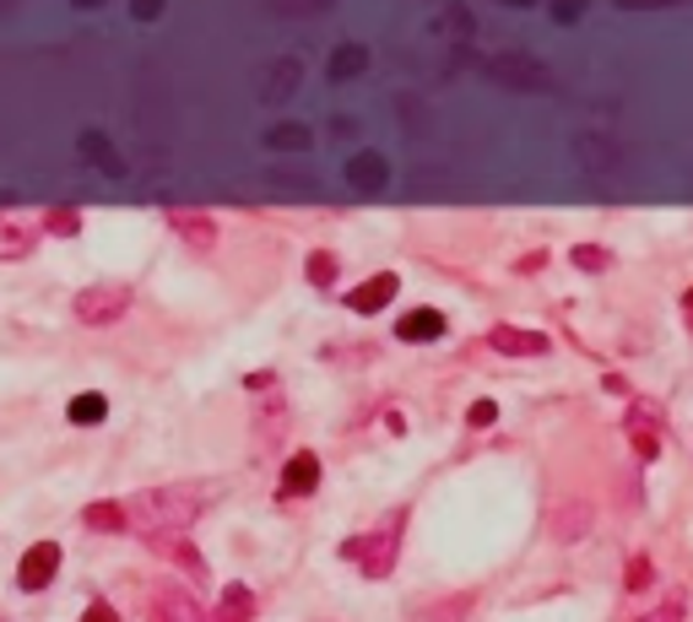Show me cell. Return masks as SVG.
Wrapping results in <instances>:
<instances>
[{
  "mask_svg": "<svg viewBox=\"0 0 693 622\" xmlns=\"http://www.w3.org/2000/svg\"><path fill=\"white\" fill-rule=\"evenodd\" d=\"M201 514V493L195 488H152V493H136L126 503V525H136L141 536H180L190 520Z\"/></svg>",
  "mask_w": 693,
  "mask_h": 622,
  "instance_id": "obj_1",
  "label": "cell"
},
{
  "mask_svg": "<svg viewBox=\"0 0 693 622\" xmlns=\"http://www.w3.org/2000/svg\"><path fill=\"white\" fill-rule=\"evenodd\" d=\"M488 76H494L499 87H515V92H553V76H548V65L531 61V55H515V50L494 55V61H488Z\"/></svg>",
  "mask_w": 693,
  "mask_h": 622,
  "instance_id": "obj_2",
  "label": "cell"
},
{
  "mask_svg": "<svg viewBox=\"0 0 693 622\" xmlns=\"http://www.w3.org/2000/svg\"><path fill=\"white\" fill-rule=\"evenodd\" d=\"M342 558H353L369 579H385L396 568V531H375V536H358L342 547Z\"/></svg>",
  "mask_w": 693,
  "mask_h": 622,
  "instance_id": "obj_3",
  "label": "cell"
},
{
  "mask_svg": "<svg viewBox=\"0 0 693 622\" xmlns=\"http://www.w3.org/2000/svg\"><path fill=\"white\" fill-rule=\"evenodd\" d=\"M147 622H206V612L195 607V596L180 585H158L147 601Z\"/></svg>",
  "mask_w": 693,
  "mask_h": 622,
  "instance_id": "obj_4",
  "label": "cell"
},
{
  "mask_svg": "<svg viewBox=\"0 0 693 622\" xmlns=\"http://www.w3.org/2000/svg\"><path fill=\"white\" fill-rule=\"evenodd\" d=\"M61 574V547L55 542H39V547H28L22 563H17V585L33 596V590H50V579Z\"/></svg>",
  "mask_w": 693,
  "mask_h": 622,
  "instance_id": "obj_5",
  "label": "cell"
},
{
  "mask_svg": "<svg viewBox=\"0 0 693 622\" xmlns=\"http://www.w3.org/2000/svg\"><path fill=\"white\" fill-rule=\"evenodd\" d=\"M130 304L126 287H87L82 298H76V319H87V325H109V319H120Z\"/></svg>",
  "mask_w": 693,
  "mask_h": 622,
  "instance_id": "obj_6",
  "label": "cell"
},
{
  "mask_svg": "<svg viewBox=\"0 0 693 622\" xmlns=\"http://www.w3.org/2000/svg\"><path fill=\"white\" fill-rule=\"evenodd\" d=\"M488 341H494V352H505V358H542V352H548V336H542V330H520V325H494Z\"/></svg>",
  "mask_w": 693,
  "mask_h": 622,
  "instance_id": "obj_7",
  "label": "cell"
},
{
  "mask_svg": "<svg viewBox=\"0 0 693 622\" xmlns=\"http://www.w3.org/2000/svg\"><path fill=\"white\" fill-rule=\"evenodd\" d=\"M347 185L364 189V195L385 189L390 185V157H379V152H358V157H347Z\"/></svg>",
  "mask_w": 693,
  "mask_h": 622,
  "instance_id": "obj_8",
  "label": "cell"
},
{
  "mask_svg": "<svg viewBox=\"0 0 693 622\" xmlns=\"http://www.w3.org/2000/svg\"><path fill=\"white\" fill-rule=\"evenodd\" d=\"M299 81H304V65L293 61V55H288V61H277V65H271V76L260 81V103H288Z\"/></svg>",
  "mask_w": 693,
  "mask_h": 622,
  "instance_id": "obj_9",
  "label": "cell"
},
{
  "mask_svg": "<svg viewBox=\"0 0 693 622\" xmlns=\"http://www.w3.org/2000/svg\"><path fill=\"white\" fill-rule=\"evenodd\" d=\"M396 287H401V282H396V271H379V276H369V282H364L347 304H353V314H379L390 298H396Z\"/></svg>",
  "mask_w": 693,
  "mask_h": 622,
  "instance_id": "obj_10",
  "label": "cell"
},
{
  "mask_svg": "<svg viewBox=\"0 0 693 622\" xmlns=\"http://www.w3.org/2000/svg\"><path fill=\"white\" fill-rule=\"evenodd\" d=\"M396 336H401V341H412V347H423V341H440V336H444V314H440V309H412V314H401Z\"/></svg>",
  "mask_w": 693,
  "mask_h": 622,
  "instance_id": "obj_11",
  "label": "cell"
},
{
  "mask_svg": "<svg viewBox=\"0 0 693 622\" xmlns=\"http://www.w3.org/2000/svg\"><path fill=\"white\" fill-rule=\"evenodd\" d=\"M315 488H320V460L304 449V455H293V460H288V471H282V498L315 493Z\"/></svg>",
  "mask_w": 693,
  "mask_h": 622,
  "instance_id": "obj_12",
  "label": "cell"
},
{
  "mask_svg": "<svg viewBox=\"0 0 693 622\" xmlns=\"http://www.w3.org/2000/svg\"><path fill=\"white\" fill-rule=\"evenodd\" d=\"M574 152H580V157H585V168H596V174L624 163V146H618V141H602V135H580V141H574Z\"/></svg>",
  "mask_w": 693,
  "mask_h": 622,
  "instance_id": "obj_13",
  "label": "cell"
},
{
  "mask_svg": "<svg viewBox=\"0 0 693 622\" xmlns=\"http://www.w3.org/2000/svg\"><path fill=\"white\" fill-rule=\"evenodd\" d=\"M33 249V228L22 222V217H6L0 211V260H22Z\"/></svg>",
  "mask_w": 693,
  "mask_h": 622,
  "instance_id": "obj_14",
  "label": "cell"
},
{
  "mask_svg": "<svg viewBox=\"0 0 693 622\" xmlns=\"http://www.w3.org/2000/svg\"><path fill=\"white\" fill-rule=\"evenodd\" d=\"M266 146H271V152H310L315 135H310V124H271V130H266Z\"/></svg>",
  "mask_w": 693,
  "mask_h": 622,
  "instance_id": "obj_15",
  "label": "cell"
},
{
  "mask_svg": "<svg viewBox=\"0 0 693 622\" xmlns=\"http://www.w3.org/2000/svg\"><path fill=\"white\" fill-rule=\"evenodd\" d=\"M82 157H87L93 168H104V174H126L120 152H115V146H109V141H104L98 130H87V135H82Z\"/></svg>",
  "mask_w": 693,
  "mask_h": 622,
  "instance_id": "obj_16",
  "label": "cell"
},
{
  "mask_svg": "<svg viewBox=\"0 0 693 622\" xmlns=\"http://www.w3.org/2000/svg\"><path fill=\"white\" fill-rule=\"evenodd\" d=\"M255 618V596L250 585H228L223 601H217V622H250Z\"/></svg>",
  "mask_w": 693,
  "mask_h": 622,
  "instance_id": "obj_17",
  "label": "cell"
},
{
  "mask_svg": "<svg viewBox=\"0 0 693 622\" xmlns=\"http://www.w3.org/2000/svg\"><path fill=\"white\" fill-rule=\"evenodd\" d=\"M364 65H369V50H364V44H342V50L331 55V76H336V81H353V76H364Z\"/></svg>",
  "mask_w": 693,
  "mask_h": 622,
  "instance_id": "obj_18",
  "label": "cell"
},
{
  "mask_svg": "<svg viewBox=\"0 0 693 622\" xmlns=\"http://www.w3.org/2000/svg\"><path fill=\"white\" fill-rule=\"evenodd\" d=\"M104 412H109V401H104V395H76V401H71V423H76V428L104 423Z\"/></svg>",
  "mask_w": 693,
  "mask_h": 622,
  "instance_id": "obj_19",
  "label": "cell"
},
{
  "mask_svg": "<svg viewBox=\"0 0 693 622\" xmlns=\"http://www.w3.org/2000/svg\"><path fill=\"white\" fill-rule=\"evenodd\" d=\"M174 228H180V233H185L190 244H217V228H212V222H206V217H190V211H174Z\"/></svg>",
  "mask_w": 693,
  "mask_h": 622,
  "instance_id": "obj_20",
  "label": "cell"
},
{
  "mask_svg": "<svg viewBox=\"0 0 693 622\" xmlns=\"http://www.w3.org/2000/svg\"><path fill=\"white\" fill-rule=\"evenodd\" d=\"M87 525H93V531H120V525H126V509H120V503H93V509H87Z\"/></svg>",
  "mask_w": 693,
  "mask_h": 622,
  "instance_id": "obj_21",
  "label": "cell"
},
{
  "mask_svg": "<svg viewBox=\"0 0 693 622\" xmlns=\"http://www.w3.org/2000/svg\"><path fill=\"white\" fill-rule=\"evenodd\" d=\"M639 622H683V596H667L661 607H650Z\"/></svg>",
  "mask_w": 693,
  "mask_h": 622,
  "instance_id": "obj_22",
  "label": "cell"
},
{
  "mask_svg": "<svg viewBox=\"0 0 693 622\" xmlns=\"http://www.w3.org/2000/svg\"><path fill=\"white\" fill-rule=\"evenodd\" d=\"M650 579H656V568H650V558H634V563H629V596H639V590H645Z\"/></svg>",
  "mask_w": 693,
  "mask_h": 622,
  "instance_id": "obj_23",
  "label": "cell"
},
{
  "mask_svg": "<svg viewBox=\"0 0 693 622\" xmlns=\"http://www.w3.org/2000/svg\"><path fill=\"white\" fill-rule=\"evenodd\" d=\"M574 265H580V271H602V265H607V254H602V249H591V244H580V249H574Z\"/></svg>",
  "mask_w": 693,
  "mask_h": 622,
  "instance_id": "obj_24",
  "label": "cell"
},
{
  "mask_svg": "<svg viewBox=\"0 0 693 622\" xmlns=\"http://www.w3.org/2000/svg\"><path fill=\"white\" fill-rule=\"evenodd\" d=\"M466 417H472V428H488V423H499V406H494V401H477Z\"/></svg>",
  "mask_w": 693,
  "mask_h": 622,
  "instance_id": "obj_25",
  "label": "cell"
},
{
  "mask_svg": "<svg viewBox=\"0 0 693 622\" xmlns=\"http://www.w3.org/2000/svg\"><path fill=\"white\" fill-rule=\"evenodd\" d=\"M310 276H315L320 287H331V276H336V260H331V254H315V260H310Z\"/></svg>",
  "mask_w": 693,
  "mask_h": 622,
  "instance_id": "obj_26",
  "label": "cell"
},
{
  "mask_svg": "<svg viewBox=\"0 0 693 622\" xmlns=\"http://www.w3.org/2000/svg\"><path fill=\"white\" fill-rule=\"evenodd\" d=\"M553 17H559V22H580V17H585V0H553Z\"/></svg>",
  "mask_w": 693,
  "mask_h": 622,
  "instance_id": "obj_27",
  "label": "cell"
},
{
  "mask_svg": "<svg viewBox=\"0 0 693 622\" xmlns=\"http://www.w3.org/2000/svg\"><path fill=\"white\" fill-rule=\"evenodd\" d=\"M82 622H120V612H115L109 601H93V607L82 612Z\"/></svg>",
  "mask_w": 693,
  "mask_h": 622,
  "instance_id": "obj_28",
  "label": "cell"
},
{
  "mask_svg": "<svg viewBox=\"0 0 693 622\" xmlns=\"http://www.w3.org/2000/svg\"><path fill=\"white\" fill-rule=\"evenodd\" d=\"M163 11V0H130V17H141V22H152Z\"/></svg>",
  "mask_w": 693,
  "mask_h": 622,
  "instance_id": "obj_29",
  "label": "cell"
},
{
  "mask_svg": "<svg viewBox=\"0 0 693 622\" xmlns=\"http://www.w3.org/2000/svg\"><path fill=\"white\" fill-rule=\"evenodd\" d=\"M613 6H624V11H661V6H672V0H613Z\"/></svg>",
  "mask_w": 693,
  "mask_h": 622,
  "instance_id": "obj_30",
  "label": "cell"
},
{
  "mask_svg": "<svg viewBox=\"0 0 693 622\" xmlns=\"http://www.w3.org/2000/svg\"><path fill=\"white\" fill-rule=\"evenodd\" d=\"M50 228H55V233H76V211H55Z\"/></svg>",
  "mask_w": 693,
  "mask_h": 622,
  "instance_id": "obj_31",
  "label": "cell"
},
{
  "mask_svg": "<svg viewBox=\"0 0 693 622\" xmlns=\"http://www.w3.org/2000/svg\"><path fill=\"white\" fill-rule=\"evenodd\" d=\"M76 6H82V11H93V6H104V0H76Z\"/></svg>",
  "mask_w": 693,
  "mask_h": 622,
  "instance_id": "obj_32",
  "label": "cell"
},
{
  "mask_svg": "<svg viewBox=\"0 0 693 622\" xmlns=\"http://www.w3.org/2000/svg\"><path fill=\"white\" fill-rule=\"evenodd\" d=\"M505 6H537V0H505Z\"/></svg>",
  "mask_w": 693,
  "mask_h": 622,
  "instance_id": "obj_33",
  "label": "cell"
},
{
  "mask_svg": "<svg viewBox=\"0 0 693 622\" xmlns=\"http://www.w3.org/2000/svg\"><path fill=\"white\" fill-rule=\"evenodd\" d=\"M689 314H693V293H689Z\"/></svg>",
  "mask_w": 693,
  "mask_h": 622,
  "instance_id": "obj_34",
  "label": "cell"
}]
</instances>
